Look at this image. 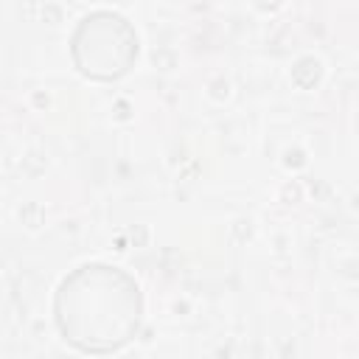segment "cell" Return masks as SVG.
<instances>
[{"label":"cell","instance_id":"cell-1","mask_svg":"<svg viewBox=\"0 0 359 359\" xmlns=\"http://www.w3.org/2000/svg\"><path fill=\"white\" fill-rule=\"evenodd\" d=\"M137 286L109 266H84L59 292V325L81 351L121 348L137 331Z\"/></svg>","mask_w":359,"mask_h":359}]
</instances>
